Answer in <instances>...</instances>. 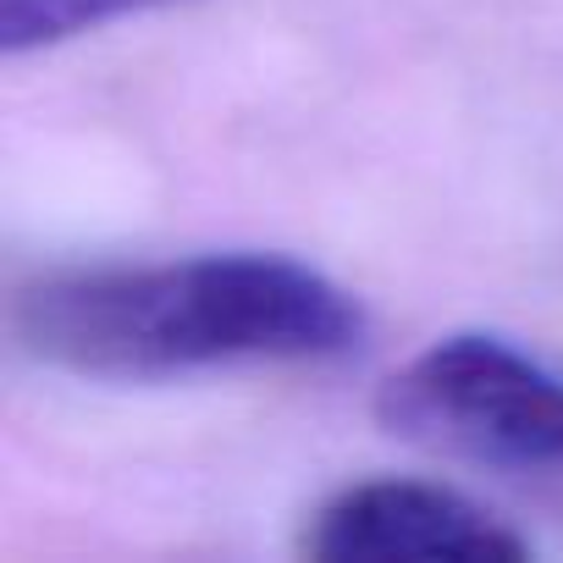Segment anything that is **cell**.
<instances>
[{
  "label": "cell",
  "mask_w": 563,
  "mask_h": 563,
  "mask_svg": "<svg viewBox=\"0 0 563 563\" xmlns=\"http://www.w3.org/2000/svg\"><path fill=\"white\" fill-rule=\"evenodd\" d=\"M365 305L276 249L67 265L23 282L12 338L84 382H188L216 371L332 365L365 343Z\"/></svg>",
  "instance_id": "cell-1"
},
{
  "label": "cell",
  "mask_w": 563,
  "mask_h": 563,
  "mask_svg": "<svg viewBox=\"0 0 563 563\" xmlns=\"http://www.w3.org/2000/svg\"><path fill=\"white\" fill-rule=\"evenodd\" d=\"M316 563H525L536 547L486 503L442 481L371 475L338 486L299 536Z\"/></svg>",
  "instance_id": "cell-3"
},
{
  "label": "cell",
  "mask_w": 563,
  "mask_h": 563,
  "mask_svg": "<svg viewBox=\"0 0 563 563\" xmlns=\"http://www.w3.org/2000/svg\"><path fill=\"white\" fill-rule=\"evenodd\" d=\"M183 7H199V0H0V51H7V62H23L89 40L100 29L166 18Z\"/></svg>",
  "instance_id": "cell-4"
},
{
  "label": "cell",
  "mask_w": 563,
  "mask_h": 563,
  "mask_svg": "<svg viewBox=\"0 0 563 563\" xmlns=\"http://www.w3.org/2000/svg\"><path fill=\"white\" fill-rule=\"evenodd\" d=\"M376 415L475 464L563 470V371L497 332H448L420 349L382 387Z\"/></svg>",
  "instance_id": "cell-2"
}]
</instances>
